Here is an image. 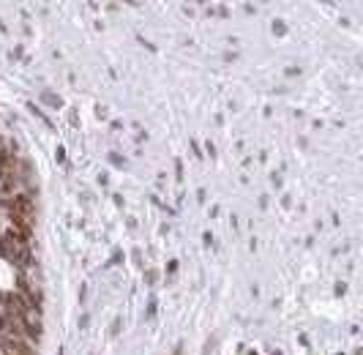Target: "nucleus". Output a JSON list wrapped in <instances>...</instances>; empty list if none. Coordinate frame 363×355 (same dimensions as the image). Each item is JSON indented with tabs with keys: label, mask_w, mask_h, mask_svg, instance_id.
Instances as JSON below:
<instances>
[{
	"label": "nucleus",
	"mask_w": 363,
	"mask_h": 355,
	"mask_svg": "<svg viewBox=\"0 0 363 355\" xmlns=\"http://www.w3.org/2000/svg\"><path fill=\"white\" fill-rule=\"evenodd\" d=\"M284 30H287L284 22H273V33H276V36H284Z\"/></svg>",
	"instance_id": "nucleus-2"
},
{
	"label": "nucleus",
	"mask_w": 363,
	"mask_h": 355,
	"mask_svg": "<svg viewBox=\"0 0 363 355\" xmlns=\"http://www.w3.org/2000/svg\"><path fill=\"white\" fill-rule=\"evenodd\" d=\"M110 162L115 164V167H123V164H126V159H120L118 153H110Z\"/></svg>",
	"instance_id": "nucleus-3"
},
{
	"label": "nucleus",
	"mask_w": 363,
	"mask_h": 355,
	"mask_svg": "<svg viewBox=\"0 0 363 355\" xmlns=\"http://www.w3.org/2000/svg\"><path fill=\"white\" fill-rule=\"evenodd\" d=\"M44 102L49 104V107H60V98H58V96H52V93H44Z\"/></svg>",
	"instance_id": "nucleus-1"
}]
</instances>
